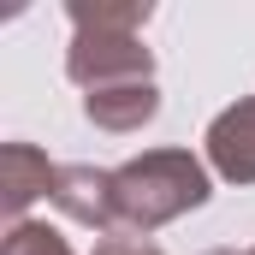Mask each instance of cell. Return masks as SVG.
Returning a JSON list of instances; mask_svg holds the SVG:
<instances>
[{
  "mask_svg": "<svg viewBox=\"0 0 255 255\" xmlns=\"http://www.w3.org/2000/svg\"><path fill=\"white\" fill-rule=\"evenodd\" d=\"M208 202V166L190 148H148L113 172V232L148 238Z\"/></svg>",
  "mask_w": 255,
  "mask_h": 255,
  "instance_id": "6da1fadb",
  "label": "cell"
},
{
  "mask_svg": "<svg viewBox=\"0 0 255 255\" xmlns=\"http://www.w3.org/2000/svg\"><path fill=\"white\" fill-rule=\"evenodd\" d=\"M71 83L95 89H119V83H154V54L142 48V36L130 30H77L65 48Z\"/></svg>",
  "mask_w": 255,
  "mask_h": 255,
  "instance_id": "7a4b0ae2",
  "label": "cell"
},
{
  "mask_svg": "<svg viewBox=\"0 0 255 255\" xmlns=\"http://www.w3.org/2000/svg\"><path fill=\"white\" fill-rule=\"evenodd\" d=\"M48 202L60 208L65 220L95 226L101 238L113 232V172H101V166H60V172H54Z\"/></svg>",
  "mask_w": 255,
  "mask_h": 255,
  "instance_id": "3957f363",
  "label": "cell"
},
{
  "mask_svg": "<svg viewBox=\"0 0 255 255\" xmlns=\"http://www.w3.org/2000/svg\"><path fill=\"white\" fill-rule=\"evenodd\" d=\"M208 166L226 178V184H255V101L226 107L214 125H208Z\"/></svg>",
  "mask_w": 255,
  "mask_h": 255,
  "instance_id": "277c9868",
  "label": "cell"
},
{
  "mask_svg": "<svg viewBox=\"0 0 255 255\" xmlns=\"http://www.w3.org/2000/svg\"><path fill=\"white\" fill-rule=\"evenodd\" d=\"M54 160L42 154V148H30V142H6L0 148V202H6V214H12V226L24 220V208L36 202V196L54 190Z\"/></svg>",
  "mask_w": 255,
  "mask_h": 255,
  "instance_id": "5b68a950",
  "label": "cell"
},
{
  "mask_svg": "<svg viewBox=\"0 0 255 255\" xmlns=\"http://www.w3.org/2000/svg\"><path fill=\"white\" fill-rule=\"evenodd\" d=\"M83 113H89L101 130H113V136H130V130H142L154 113H160V89H154V83L95 89V95H83Z\"/></svg>",
  "mask_w": 255,
  "mask_h": 255,
  "instance_id": "8992f818",
  "label": "cell"
},
{
  "mask_svg": "<svg viewBox=\"0 0 255 255\" xmlns=\"http://www.w3.org/2000/svg\"><path fill=\"white\" fill-rule=\"evenodd\" d=\"M65 18L77 24V30H142L148 18H154V6L148 0H65Z\"/></svg>",
  "mask_w": 255,
  "mask_h": 255,
  "instance_id": "52a82bcc",
  "label": "cell"
},
{
  "mask_svg": "<svg viewBox=\"0 0 255 255\" xmlns=\"http://www.w3.org/2000/svg\"><path fill=\"white\" fill-rule=\"evenodd\" d=\"M0 255H71L65 250V238L54 226H42V220H18L12 232H6V250Z\"/></svg>",
  "mask_w": 255,
  "mask_h": 255,
  "instance_id": "ba28073f",
  "label": "cell"
},
{
  "mask_svg": "<svg viewBox=\"0 0 255 255\" xmlns=\"http://www.w3.org/2000/svg\"><path fill=\"white\" fill-rule=\"evenodd\" d=\"M95 255H166V250H154L148 238H130V232H107L95 244Z\"/></svg>",
  "mask_w": 255,
  "mask_h": 255,
  "instance_id": "9c48e42d",
  "label": "cell"
},
{
  "mask_svg": "<svg viewBox=\"0 0 255 255\" xmlns=\"http://www.w3.org/2000/svg\"><path fill=\"white\" fill-rule=\"evenodd\" d=\"M208 255H238V250H208Z\"/></svg>",
  "mask_w": 255,
  "mask_h": 255,
  "instance_id": "30bf717a",
  "label": "cell"
},
{
  "mask_svg": "<svg viewBox=\"0 0 255 255\" xmlns=\"http://www.w3.org/2000/svg\"><path fill=\"white\" fill-rule=\"evenodd\" d=\"M250 255H255V250H250Z\"/></svg>",
  "mask_w": 255,
  "mask_h": 255,
  "instance_id": "8fae6325",
  "label": "cell"
}]
</instances>
